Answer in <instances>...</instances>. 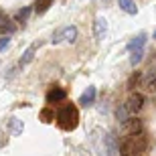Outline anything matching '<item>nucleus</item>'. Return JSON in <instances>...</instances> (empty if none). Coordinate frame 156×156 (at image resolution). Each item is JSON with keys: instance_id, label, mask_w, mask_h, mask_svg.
Returning <instances> with one entry per match:
<instances>
[{"instance_id": "obj_6", "label": "nucleus", "mask_w": 156, "mask_h": 156, "mask_svg": "<svg viewBox=\"0 0 156 156\" xmlns=\"http://www.w3.org/2000/svg\"><path fill=\"white\" fill-rule=\"evenodd\" d=\"M105 33H108V20L104 16H98L93 23V35H95V39H104Z\"/></svg>"}, {"instance_id": "obj_19", "label": "nucleus", "mask_w": 156, "mask_h": 156, "mask_svg": "<svg viewBox=\"0 0 156 156\" xmlns=\"http://www.w3.org/2000/svg\"><path fill=\"white\" fill-rule=\"evenodd\" d=\"M152 39H156V30H154V37H152Z\"/></svg>"}, {"instance_id": "obj_17", "label": "nucleus", "mask_w": 156, "mask_h": 156, "mask_svg": "<svg viewBox=\"0 0 156 156\" xmlns=\"http://www.w3.org/2000/svg\"><path fill=\"white\" fill-rule=\"evenodd\" d=\"M29 12H30V8H23V10H18L16 12V20H27Z\"/></svg>"}, {"instance_id": "obj_9", "label": "nucleus", "mask_w": 156, "mask_h": 156, "mask_svg": "<svg viewBox=\"0 0 156 156\" xmlns=\"http://www.w3.org/2000/svg\"><path fill=\"white\" fill-rule=\"evenodd\" d=\"M142 87H144L146 91L156 89V75H154V71H148V73L142 77Z\"/></svg>"}, {"instance_id": "obj_16", "label": "nucleus", "mask_w": 156, "mask_h": 156, "mask_svg": "<svg viewBox=\"0 0 156 156\" xmlns=\"http://www.w3.org/2000/svg\"><path fill=\"white\" fill-rule=\"evenodd\" d=\"M142 55H144V53H142V49H136V51H132V57H130V63H132V65L140 63V61H142Z\"/></svg>"}, {"instance_id": "obj_15", "label": "nucleus", "mask_w": 156, "mask_h": 156, "mask_svg": "<svg viewBox=\"0 0 156 156\" xmlns=\"http://www.w3.org/2000/svg\"><path fill=\"white\" fill-rule=\"evenodd\" d=\"M41 120L45 122V124L53 122V120H55V112H53L51 108H45V110H41Z\"/></svg>"}, {"instance_id": "obj_5", "label": "nucleus", "mask_w": 156, "mask_h": 156, "mask_svg": "<svg viewBox=\"0 0 156 156\" xmlns=\"http://www.w3.org/2000/svg\"><path fill=\"white\" fill-rule=\"evenodd\" d=\"M65 98H67L65 89L53 87V89H49V93H47V104H61V101H65Z\"/></svg>"}, {"instance_id": "obj_7", "label": "nucleus", "mask_w": 156, "mask_h": 156, "mask_svg": "<svg viewBox=\"0 0 156 156\" xmlns=\"http://www.w3.org/2000/svg\"><path fill=\"white\" fill-rule=\"evenodd\" d=\"M95 95H98V91H95V87H93V85H89V87L85 89V91L81 93L79 104H81V105H85V108H87V105H91L93 101H95Z\"/></svg>"}, {"instance_id": "obj_10", "label": "nucleus", "mask_w": 156, "mask_h": 156, "mask_svg": "<svg viewBox=\"0 0 156 156\" xmlns=\"http://www.w3.org/2000/svg\"><path fill=\"white\" fill-rule=\"evenodd\" d=\"M37 49H39V45L37 43H33V45L27 49V51L23 53V57H20V65H29L33 59H35V53H37Z\"/></svg>"}, {"instance_id": "obj_14", "label": "nucleus", "mask_w": 156, "mask_h": 156, "mask_svg": "<svg viewBox=\"0 0 156 156\" xmlns=\"http://www.w3.org/2000/svg\"><path fill=\"white\" fill-rule=\"evenodd\" d=\"M16 30V27L10 23V20H2L0 23V35H12Z\"/></svg>"}, {"instance_id": "obj_1", "label": "nucleus", "mask_w": 156, "mask_h": 156, "mask_svg": "<svg viewBox=\"0 0 156 156\" xmlns=\"http://www.w3.org/2000/svg\"><path fill=\"white\" fill-rule=\"evenodd\" d=\"M146 146H148V138L140 130V132L128 134V138L120 146V152H122V156H142L146 152Z\"/></svg>"}, {"instance_id": "obj_18", "label": "nucleus", "mask_w": 156, "mask_h": 156, "mask_svg": "<svg viewBox=\"0 0 156 156\" xmlns=\"http://www.w3.org/2000/svg\"><path fill=\"white\" fill-rule=\"evenodd\" d=\"M8 43H10V39H8V37H0V51H2V49H6V47H8Z\"/></svg>"}, {"instance_id": "obj_2", "label": "nucleus", "mask_w": 156, "mask_h": 156, "mask_svg": "<svg viewBox=\"0 0 156 156\" xmlns=\"http://www.w3.org/2000/svg\"><path fill=\"white\" fill-rule=\"evenodd\" d=\"M55 118H57V124L63 128V130L71 132V130H75L77 124H79V110H77L73 104H65L63 108H59Z\"/></svg>"}, {"instance_id": "obj_3", "label": "nucleus", "mask_w": 156, "mask_h": 156, "mask_svg": "<svg viewBox=\"0 0 156 156\" xmlns=\"http://www.w3.org/2000/svg\"><path fill=\"white\" fill-rule=\"evenodd\" d=\"M77 39V29L75 27H63V29L55 30V35H53V45H59V43H63V41H67V43H75Z\"/></svg>"}, {"instance_id": "obj_12", "label": "nucleus", "mask_w": 156, "mask_h": 156, "mask_svg": "<svg viewBox=\"0 0 156 156\" xmlns=\"http://www.w3.org/2000/svg\"><path fill=\"white\" fill-rule=\"evenodd\" d=\"M120 8L124 12H128V14H136L138 12V6H136L134 0H120Z\"/></svg>"}, {"instance_id": "obj_4", "label": "nucleus", "mask_w": 156, "mask_h": 156, "mask_svg": "<svg viewBox=\"0 0 156 156\" xmlns=\"http://www.w3.org/2000/svg\"><path fill=\"white\" fill-rule=\"evenodd\" d=\"M126 112L128 114H132V116H136L142 108H144V95L142 93H132L130 98H128V101H126Z\"/></svg>"}, {"instance_id": "obj_8", "label": "nucleus", "mask_w": 156, "mask_h": 156, "mask_svg": "<svg viewBox=\"0 0 156 156\" xmlns=\"http://www.w3.org/2000/svg\"><path fill=\"white\" fill-rule=\"evenodd\" d=\"M122 124H124V130H126L128 134H134V132H140V130H142V124H140V120H136V118H126Z\"/></svg>"}, {"instance_id": "obj_13", "label": "nucleus", "mask_w": 156, "mask_h": 156, "mask_svg": "<svg viewBox=\"0 0 156 156\" xmlns=\"http://www.w3.org/2000/svg\"><path fill=\"white\" fill-rule=\"evenodd\" d=\"M51 4H53V0H37L35 2V12L37 14H45V12L51 8Z\"/></svg>"}, {"instance_id": "obj_11", "label": "nucleus", "mask_w": 156, "mask_h": 156, "mask_svg": "<svg viewBox=\"0 0 156 156\" xmlns=\"http://www.w3.org/2000/svg\"><path fill=\"white\" fill-rule=\"evenodd\" d=\"M146 43V33H140L138 37H134L130 43H128V51H136V49H142V45Z\"/></svg>"}]
</instances>
